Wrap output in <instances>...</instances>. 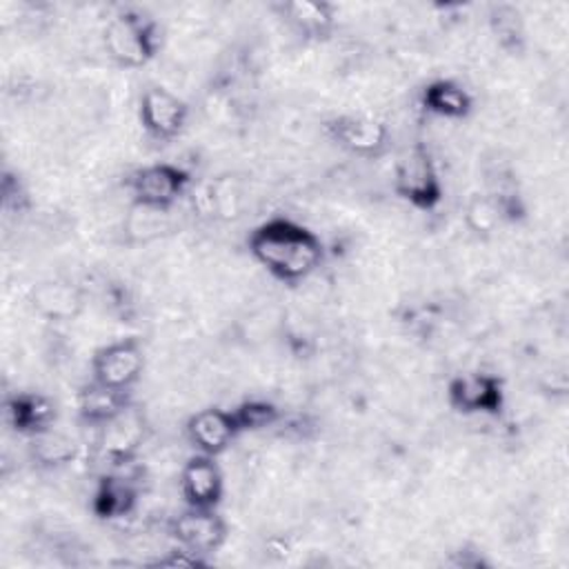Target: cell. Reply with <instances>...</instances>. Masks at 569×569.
<instances>
[{
	"instance_id": "cell-1",
	"label": "cell",
	"mask_w": 569,
	"mask_h": 569,
	"mask_svg": "<svg viewBox=\"0 0 569 569\" xmlns=\"http://www.w3.org/2000/svg\"><path fill=\"white\" fill-rule=\"evenodd\" d=\"M251 258L276 280L298 284L325 262V244L307 224L289 216H271L256 224L247 238Z\"/></svg>"
},
{
	"instance_id": "cell-2",
	"label": "cell",
	"mask_w": 569,
	"mask_h": 569,
	"mask_svg": "<svg viewBox=\"0 0 569 569\" xmlns=\"http://www.w3.org/2000/svg\"><path fill=\"white\" fill-rule=\"evenodd\" d=\"M102 47L113 64L142 69L160 53V24L138 7H120L102 27Z\"/></svg>"
},
{
	"instance_id": "cell-3",
	"label": "cell",
	"mask_w": 569,
	"mask_h": 569,
	"mask_svg": "<svg viewBox=\"0 0 569 569\" xmlns=\"http://www.w3.org/2000/svg\"><path fill=\"white\" fill-rule=\"evenodd\" d=\"M393 191L418 211H433L445 198V184L431 149L425 142H411L393 164Z\"/></svg>"
},
{
	"instance_id": "cell-4",
	"label": "cell",
	"mask_w": 569,
	"mask_h": 569,
	"mask_svg": "<svg viewBox=\"0 0 569 569\" xmlns=\"http://www.w3.org/2000/svg\"><path fill=\"white\" fill-rule=\"evenodd\" d=\"M124 184L131 196V204L171 211L193 187V176L182 164L151 162L131 171Z\"/></svg>"
},
{
	"instance_id": "cell-5",
	"label": "cell",
	"mask_w": 569,
	"mask_h": 569,
	"mask_svg": "<svg viewBox=\"0 0 569 569\" xmlns=\"http://www.w3.org/2000/svg\"><path fill=\"white\" fill-rule=\"evenodd\" d=\"M149 436V422L133 402L118 416L107 420L96 429V453L109 465V469H120L131 465Z\"/></svg>"
},
{
	"instance_id": "cell-6",
	"label": "cell",
	"mask_w": 569,
	"mask_h": 569,
	"mask_svg": "<svg viewBox=\"0 0 569 569\" xmlns=\"http://www.w3.org/2000/svg\"><path fill=\"white\" fill-rule=\"evenodd\" d=\"M325 133L347 153L367 160L385 156L391 144L389 127L382 120L365 113L333 116L325 122Z\"/></svg>"
},
{
	"instance_id": "cell-7",
	"label": "cell",
	"mask_w": 569,
	"mask_h": 569,
	"mask_svg": "<svg viewBox=\"0 0 569 569\" xmlns=\"http://www.w3.org/2000/svg\"><path fill=\"white\" fill-rule=\"evenodd\" d=\"M447 402L462 416L496 418L505 409V385L489 371H465L447 382Z\"/></svg>"
},
{
	"instance_id": "cell-8",
	"label": "cell",
	"mask_w": 569,
	"mask_h": 569,
	"mask_svg": "<svg viewBox=\"0 0 569 569\" xmlns=\"http://www.w3.org/2000/svg\"><path fill=\"white\" fill-rule=\"evenodd\" d=\"M144 365V345L136 336L120 338L96 349L91 358V380L104 387L131 391V387L142 378Z\"/></svg>"
},
{
	"instance_id": "cell-9",
	"label": "cell",
	"mask_w": 569,
	"mask_h": 569,
	"mask_svg": "<svg viewBox=\"0 0 569 569\" xmlns=\"http://www.w3.org/2000/svg\"><path fill=\"white\" fill-rule=\"evenodd\" d=\"M138 118L144 133L158 142L176 140L189 120V104L162 84H149L140 93Z\"/></svg>"
},
{
	"instance_id": "cell-10",
	"label": "cell",
	"mask_w": 569,
	"mask_h": 569,
	"mask_svg": "<svg viewBox=\"0 0 569 569\" xmlns=\"http://www.w3.org/2000/svg\"><path fill=\"white\" fill-rule=\"evenodd\" d=\"M169 536L178 547L207 558L227 542L229 525L218 509L187 507L169 522Z\"/></svg>"
},
{
	"instance_id": "cell-11",
	"label": "cell",
	"mask_w": 569,
	"mask_h": 569,
	"mask_svg": "<svg viewBox=\"0 0 569 569\" xmlns=\"http://www.w3.org/2000/svg\"><path fill=\"white\" fill-rule=\"evenodd\" d=\"M31 311L53 325L73 322L87 309V293L80 284L64 278H44L29 289Z\"/></svg>"
},
{
	"instance_id": "cell-12",
	"label": "cell",
	"mask_w": 569,
	"mask_h": 569,
	"mask_svg": "<svg viewBox=\"0 0 569 569\" xmlns=\"http://www.w3.org/2000/svg\"><path fill=\"white\" fill-rule=\"evenodd\" d=\"M184 433L196 453L213 458L224 453L231 447V442L240 436L231 409L222 407H204L191 413L184 425Z\"/></svg>"
},
{
	"instance_id": "cell-13",
	"label": "cell",
	"mask_w": 569,
	"mask_h": 569,
	"mask_svg": "<svg viewBox=\"0 0 569 569\" xmlns=\"http://www.w3.org/2000/svg\"><path fill=\"white\" fill-rule=\"evenodd\" d=\"M180 493L187 507L218 509L224 496V476L213 456L196 453L180 471Z\"/></svg>"
},
{
	"instance_id": "cell-14",
	"label": "cell",
	"mask_w": 569,
	"mask_h": 569,
	"mask_svg": "<svg viewBox=\"0 0 569 569\" xmlns=\"http://www.w3.org/2000/svg\"><path fill=\"white\" fill-rule=\"evenodd\" d=\"M276 11L291 31H296L302 40L322 42L333 36L338 24V13L331 2L322 0H282L269 7Z\"/></svg>"
},
{
	"instance_id": "cell-15",
	"label": "cell",
	"mask_w": 569,
	"mask_h": 569,
	"mask_svg": "<svg viewBox=\"0 0 569 569\" xmlns=\"http://www.w3.org/2000/svg\"><path fill=\"white\" fill-rule=\"evenodd\" d=\"M140 502V485L120 469L104 471L91 493V511L100 520H120L131 516Z\"/></svg>"
},
{
	"instance_id": "cell-16",
	"label": "cell",
	"mask_w": 569,
	"mask_h": 569,
	"mask_svg": "<svg viewBox=\"0 0 569 569\" xmlns=\"http://www.w3.org/2000/svg\"><path fill=\"white\" fill-rule=\"evenodd\" d=\"M4 422L22 438H31L49 427H56L58 407L40 391H16L4 398Z\"/></svg>"
},
{
	"instance_id": "cell-17",
	"label": "cell",
	"mask_w": 569,
	"mask_h": 569,
	"mask_svg": "<svg viewBox=\"0 0 569 569\" xmlns=\"http://www.w3.org/2000/svg\"><path fill=\"white\" fill-rule=\"evenodd\" d=\"M420 107L429 116H438L445 120H465L473 111V96L462 82L453 78H436L422 87Z\"/></svg>"
},
{
	"instance_id": "cell-18",
	"label": "cell",
	"mask_w": 569,
	"mask_h": 569,
	"mask_svg": "<svg viewBox=\"0 0 569 569\" xmlns=\"http://www.w3.org/2000/svg\"><path fill=\"white\" fill-rule=\"evenodd\" d=\"M131 391L104 387L96 380H89L87 385L80 387L76 396V409L80 422L98 429L113 416H118L122 409L131 405Z\"/></svg>"
},
{
	"instance_id": "cell-19",
	"label": "cell",
	"mask_w": 569,
	"mask_h": 569,
	"mask_svg": "<svg viewBox=\"0 0 569 569\" xmlns=\"http://www.w3.org/2000/svg\"><path fill=\"white\" fill-rule=\"evenodd\" d=\"M27 453L40 469H62L78 456V442L73 436L58 427H49L27 438Z\"/></svg>"
},
{
	"instance_id": "cell-20",
	"label": "cell",
	"mask_w": 569,
	"mask_h": 569,
	"mask_svg": "<svg viewBox=\"0 0 569 569\" xmlns=\"http://www.w3.org/2000/svg\"><path fill=\"white\" fill-rule=\"evenodd\" d=\"M487 27L491 38L496 40L498 49L509 56H520L527 44V29L522 13L516 4L496 2L487 11Z\"/></svg>"
},
{
	"instance_id": "cell-21",
	"label": "cell",
	"mask_w": 569,
	"mask_h": 569,
	"mask_svg": "<svg viewBox=\"0 0 569 569\" xmlns=\"http://www.w3.org/2000/svg\"><path fill=\"white\" fill-rule=\"evenodd\" d=\"M202 196V204L204 211L211 213L218 220L231 222L236 218H240L242 213V187L240 180L233 176H218L213 178L204 189Z\"/></svg>"
},
{
	"instance_id": "cell-22",
	"label": "cell",
	"mask_w": 569,
	"mask_h": 569,
	"mask_svg": "<svg viewBox=\"0 0 569 569\" xmlns=\"http://www.w3.org/2000/svg\"><path fill=\"white\" fill-rule=\"evenodd\" d=\"M462 218H465V227L476 238H489L505 224L498 200L489 191L471 193L465 204Z\"/></svg>"
},
{
	"instance_id": "cell-23",
	"label": "cell",
	"mask_w": 569,
	"mask_h": 569,
	"mask_svg": "<svg viewBox=\"0 0 569 569\" xmlns=\"http://www.w3.org/2000/svg\"><path fill=\"white\" fill-rule=\"evenodd\" d=\"M233 420L238 425L240 433H253V431H264L271 427H278L282 420V409L267 398H247L240 405L231 409Z\"/></svg>"
}]
</instances>
